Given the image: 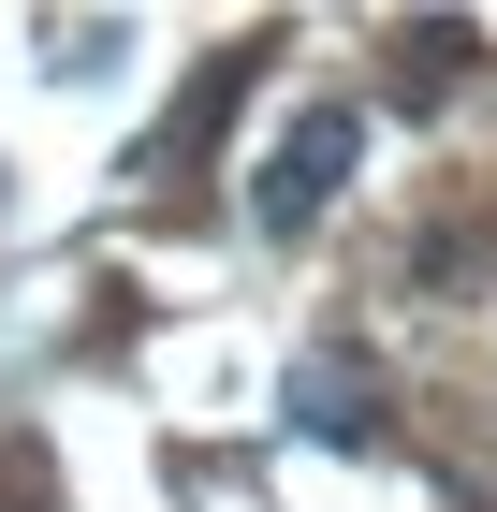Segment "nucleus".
<instances>
[{
    "instance_id": "1",
    "label": "nucleus",
    "mask_w": 497,
    "mask_h": 512,
    "mask_svg": "<svg viewBox=\"0 0 497 512\" xmlns=\"http://www.w3.org/2000/svg\"><path fill=\"white\" fill-rule=\"evenodd\" d=\"M351 147H366V118H351V103H307V118L278 132V161H264V191H249V220H264V235H307V220L337 205Z\"/></svg>"
},
{
    "instance_id": "2",
    "label": "nucleus",
    "mask_w": 497,
    "mask_h": 512,
    "mask_svg": "<svg viewBox=\"0 0 497 512\" xmlns=\"http://www.w3.org/2000/svg\"><path fill=\"white\" fill-rule=\"evenodd\" d=\"M249 74H264V44H234V59H205V88H191V103H176V132H161L147 161H205V147H220V118H234V103H249Z\"/></svg>"
},
{
    "instance_id": "3",
    "label": "nucleus",
    "mask_w": 497,
    "mask_h": 512,
    "mask_svg": "<svg viewBox=\"0 0 497 512\" xmlns=\"http://www.w3.org/2000/svg\"><path fill=\"white\" fill-rule=\"evenodd\" d=\"M293 425H307V439H366V366H351V352H322V366L293 381Z\"/></svg>"
}]
</instances>
